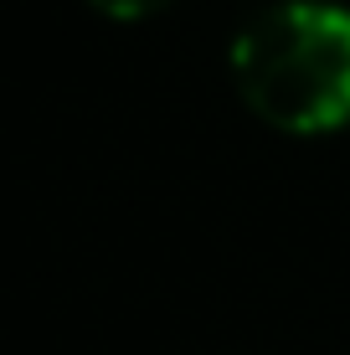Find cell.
Wrapping results in <instances>:
<instances>
[{"instance_id": "6da1fadb", "label": "cell", "mask_w": 350, "mask_h": 355, "mask_svg": "<svg viewBox=\"0 0 350 355\" xmlns=\"http://www.w3.org/2000/svg\"><path fill=\"white\" fill-rule=\"evenodd\" d=\"M232 83L263 124L324 134L350 119V10L288 0L232 42Z\"/></svg>"}, {"instance_id": "7a4b0ae2", "label": "cell", "mask_w": 350, "mask_h": 355, "mask_svg": "<svg viewBox=\"0 0 350 355\" xmlns=\"http://www.w3.org/2000/svg\"><path fill=\"white\" fill-rule=\"evenodd\" d=\"M93 6L114 21H139V16H155L160 6H170V0H93Z\"/></svg>"}]
</instances>
